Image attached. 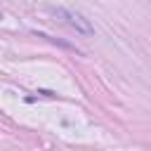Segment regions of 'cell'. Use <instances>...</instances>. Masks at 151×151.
I'll use <instances>...</instances> for the list:
<instances>
[{
  "label": "cell",
  "mask_w": 151,
  "mask_h": 151,
  "mask_svg": "<svg viewBox=\"0 0 151 151\" xmlns=\"http://www.w3.org/2000/svg\"><path fill=\"white\" fill-rule=\"evenodd\" d=\"M54 14H57L64 24H68L71 28H76L78 33H83V35H92V33H94V26H92L80 12H73V9H64V7H59V9H54Z\"/></svg>",
  "instance_id": "6da1fadb"
}]
</instances>
